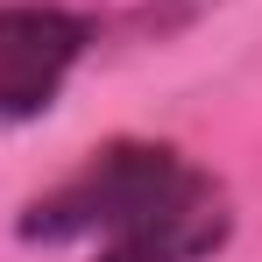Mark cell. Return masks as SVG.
<instances>
[{
  "label": "cell",
  "mask_w": 262,
  "mask_h": 262,
  "mask_svg": "<svg viewBox=\"0 0 262 262\" xmlns=\"http://www.w3.org/2000/svg\"><path fill=\"white\" fill-rule=\"evenodd\" d=\"M85 57V21L64 7H0V121H29Z\"/></svg>",
  "instance_id": "7a4b0ae2"
},
{
  "label": "cell",
  "mask_w": 262,
  "mask_h": 262,
  "mask_svg": "<svg viewBox=\"0 0 262 262\" xmlns=\"http://www.w3.org/2000/svg\"><path fill=\"white\" fill-rule=\"evenodd\" d=\"M106 234L99 262H199L227 241V213L206 170L163 142H114L71 184L29 206L21 241H85Z\"/></svg>",
  "instance_id": "6da1fadb"
}]
</instances>
